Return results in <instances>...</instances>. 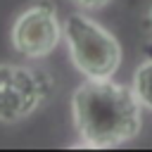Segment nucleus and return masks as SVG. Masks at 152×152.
<instances>
[{"label":"nucleus","mask_w":152,"mask_h":152,"mask_svg":"<svg viewBox=\"0 0 152 152\" xmlns=\"http://www.w3.org/2000/svg\"><path fill=\"white\" fill-rule=\"evenodd\" d=\"M71 119L81 145L107 150L140 133L142 104L128 86L112 78H86L71 95Z\"/></svg>","instance_id":"1"},{"label":"nucleus","mask_w":152,"mask_h":152,"mask_svg":"<svg viewBox=\"0 0 152 152\" xmlns=\"http://www.w3.org/2000/svg\"><path fill=\"white\" fill-rule=\"evenodd\" d=\"M69 57L86 78H112L121 64L119 40L95 19L76 12L62 24Z\"/></svg>","instance_id":"2"},{"label":"nucleus","mask_w":152,"mask_h":152,"mask_svg":"<svg viewBox=\"0 0 152 152\" xmlns=\"http://www.w3.org/2000/svg\"><path fill=\"white\" fill-rule=\"evenodd\" d=\"M50 95V78L21 64H0V121L17 124L31 116Z\"/></svg>","instance_id":"3"},{"label":"nucleus","mask_w":152,"mask_h":152,"mask_svg":"<svg viewBox=\"0 0 152 152\" xmlns=\"http://www.w3.org/2000/svg\"><path fill=\"white\" fill-rule=\"evenodd\" d=\"M62 38V21L50 0H38L28 5L14 19L10 31L12 48L28 59H40L50 55Z\"/></svg>","instance_id":"4"},{"label":"nucleus","mask_w":152,"mask_h":152,"mask_svg":"<svg viewBox=\"0 0 152 152\" xmlns=\"http://www.w3.org/2000/svg\"><path fill=\"white\" fill-rule=\"evenodd\" d=\"M131 88H133L135 97L140 100L142 109L152 112V59L142 62V64L135 69V74H133V86H131Z\"/></svg>","instance_id":"5"},{"label":"nucleus","mask_w":152,"mask_h":152,"mask_svg":"<svg viewBox=\"0 0 152 152\" xmlns=\"http://www.w3.org/2000/svg\"><path fill=\"white\" fill-rule=\"evenodd\" d=\"M71 2L81 10H86V12H95V10H102L109 0H71Z\"/></svg>","instance_id":"6"},{"label":"nucleus","mask_w":152,"mask_h":152,"mask_svg":"<svg viewBox=\"0 0 152 152\" xmlns=\"http://www.w3.org/2000/svg\"><path fill=\"white\" fill-rule=\"evenodd\" d=\"M150 21H152V10H150Z\"/></svg>","instance_id":"7"}]
</instances>
